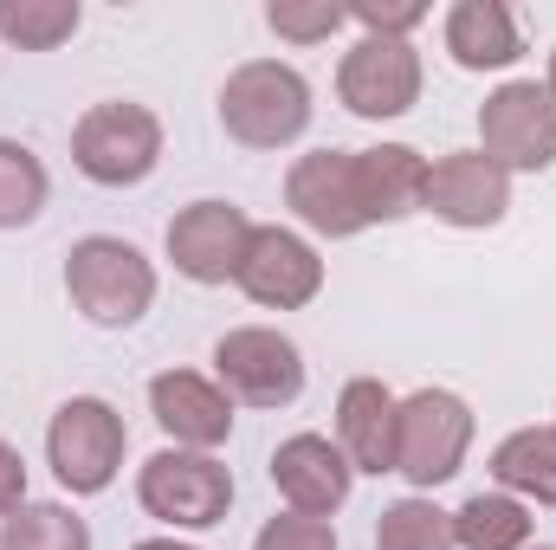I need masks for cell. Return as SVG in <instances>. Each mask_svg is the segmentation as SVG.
Masks as SVG:
<instances>
[{
	"mask_svg": "<svg viewBox=\"0 0 556 550\" xmlns=\"http://www.w3.org/2000/svg\"><path fill=\"white\" fill-rule=\"evenodd\" d=\"M337 98L350 117L363 124H389V117H408L420 104V52L415 39H356L337 65Z\"/></svg>",
	"mask_w": 556,
	"mask_h": 550,
	"instance_id": "9c48e42d",
	"label": "cell"
},
{
	"mask_svg": "<svg viewBox=\"0 0 556 550\" xmlns=\"http://www.w3.org/2000/svg\"><path fill=\"white\" fill-rule=\"evenodd\" d=\"M155 162H162V117L149 104L130 98L91 104L72 130V168L98 188H137L155 175Z\"/></svg>",
	"mask_w": 556,
	"mask_h": 550,
	"instance_id": "3957f363",
	"label": "cell"
},
{
	"mask_svg": "<svg viewBox=\"0 0 556 550\" xmlns=\"http://www.w3.org/2000/svg\"><path fill=\"white\" fill-rule=\"evenodd\" d=\"M343 7L369 39H408L427 20V0H343Z\"/></svg>",
	"mask_w": 556,
	"mask_h": 550,
	"instance_id": "4316f807",
	"label": "cell"
},
{
	"mask_svg": "<svg viewBox=\"0 0 556 550\" xmlns=\"http://www.w3.org/2000/svg\"><path fill=\"white\" fill-rule=\"evenodd\" d=\"M214 383L227 389V402L291 409L304 396V350L273 324H240L214 343Z\"/></svg>",
	"mask_w": 556,
	"mask_h": 550,
	"instance_id": "8992f818",
	"label": "cell"
},
{
	"mask_svg": "<svg viewBox=\"0 0 556 550\" xmlns=\"http://www.w3.org/2000/svg\"><path fill=\"white\" fill-rule=\"evenodd\" d=\"M85 26L78 0H0V39L20 52H52Z\"/></svg>",
	"mask_w": 556,
	"mask_h": 550,
	"instance_id": "7402d4cb",
	"label": "cell"
},
{
	"mask_svg": "<svg viewBox=\"0 0 556 550\" xmlns=\"http://www.w3.org/2000/svg\"><path fill=\"white\" fill-rule=\"evenodd\" d=\"M356 188H363V214L369 227H389V221H408L427 201V155L408 142H376V149H356Z\"/></svg>",
	"mask_w": 556,
	"mask_h": 550,
	"instance_id": "e0dca14e",
	"label": "cell"
},
{
	"mask_svg": "<svg viewBox=\"0 0 556 550\" xmlns=\"http://www.w3.org/2000/svg\"><path fill=\"white\" fill-rule=\"evenodd\" d=\"M376 550H459L453 545V512H440L433 499H395L376 518Z\"/></svg>",
	"mask_w": 556,
	"mask_h": 550,
	"instance_id": "cb8c5ba5",
	"label": "cell"
},
{
	"mask_svg": "<svg viewBox=\"0 0 556 550\" xmlns=\"http://www.w3.org/2000/svg\"><path fill=\"white\" fill-rule=\"evenodd\" d=\"M273 486L285 499V512H304V518H337L350 486H356V466L343 460L337 440L324 434H291L273 447Z\"/></svg>",
	"mask_w": 556,
	"mask_h": 550,
	"instance_id": "5bb4252c",
	"label": "cell"
},
{
	"mask_svg": "<svg viewBox=\"0 0 556 550\" xmlns=\"http://www.w3.org/2000/svg\"><path fill=\"white\" fill-rule=\"evenodd\" d=\"M130 550H194V545H181V538H142V545H130Z\"/></svg>",
	"mask_w": 556,
	"mask_h": 550,
	"instance_id": "f1b7e54d",
	"label": "cell"
},
{
	"mask_svg": "<svg viewBox=\"0 0 556 550\" xmlns=\"http://www.w3.org/2000/svg\"><path fill=\"white\" fill-rule=\"evenodd\" d=\"M162 247H168V266L188 278V285H233L247 247H253V221L233 201H188L168 221V240Z\"/></svg>",
	"mask_w": 556,
	"mask_h": 550,
	"instance_id": "30bf717a",
	"label": "cell"
},
{
	"mask_svg": "<svg viewBox=\"0 0 556 550\" xmlns=\"http://www.w3.org/2000/svg\"><path fill=\"white\" fill-rule=\"evenodd\" d=\"M46 195H52L46 162L26 142L0 137V227H33L46 214Z\"/></svg>",
	"mask_w": 556,
	"mask_h": 550,
	"instance_id": "603a6c76",
	"label": "cell"
},
{
	"mask_svg": "<svg viewBox=\"0 0 556 550\" xmlns=\"http://www.w3.org/2000/svg\"><path fill=\"white\" fill-rule=\"evenodd\" d=\"M285 208L324 240H356L369 227L363 188H356V149H311V155H298L291 175H285Z\"/></svg>",
	"mask_w": 556,
	"mask_h": 550,
	"instance_id": "8fae6325",
	"label": "cell"
},
{
	"mask_svg": "<svg viewBox=\"0 0 556 550\" xmlns=\"http://www.w3.org/2000/svg\"><path fill=\"white\" fill-rule=\"evenodd\" d=\"M395 427H402V396L376 376H350L337 396V447L356 473H395Z\"/></svg>",
	"mask_w": 556,
	"mask_h": 550,
	"instance_id": "2e32d148",
	"label": "cell"
},
{
	"mask_svg": "<svg viewBox=\"0 0 556 550\" xmlns=\"http://www.w3.org/2000/svg\"><path fill=\"white\" fill-rule=\"evenodd\" d=\"M124 414L111 409L104 396H72L59 402L52 427H46V466L52 479L72 492V499H91V492H111L117 466H124Z\"/></svg>",
	"mask_w": 556,
	"mask_h": 550,
	"instance_id": "277c9868",
	"label": "cell"
},
{
	"mask_svg": "<svg viewBox=\"0 0 556 550\" xmlns=\"http://www.w3.org/2000/svg\"><path fill=\"white\" fill-rule=\"evenodd\" d=\"M446 52L466 72H505L525 52V33L505 0H453L446 7Z\"/></svg>",
	"mask_w": 556,
	"mask_h": 550,
	"instance_id": "ac0fdd59",
	"label": "cell"
},
{
	"mask_svg": "<svg viewBox=\"0 0 556 550\" xmlns=\"http://www.w3.org/2000/svg\"><path fill=\"white\" fill-rule=\"evenodd\" d=\"M137 499L149 518L175 525V532H214L233 505V473L214 453H188V447H162L149 453L137 473Z\"/></svg>",
	"mask_w": 556,
	"mask_h": 550,
	"instance_id": "5b68a950",
	"label": "cell"
},
{
	"mask_svg": "<svg viewBox=\"0 0 556 550\" xmlns=\"http://www.w3.org/2000/svg\"><path fill=\"white\" fill-rule=\"evenodd\" d=\"M479 155L505 175H544L556 162V98L538 78H511L479 104Z\"/></svg>",
	"mask_w": 556,
	"mask_h": 550,
	"instance_id": "ba28073f",
	"label": "cell"
},
{
	"mask_svg": "<svg viewBox=\"0 0 556 550\" xmlns=\"http://www.w3.org/2000/svg\"><path fill=\"white\" fill-rule=\"evenodd\" d=\"M220 130L240 149H285L311 130V85L285 59H247L220 85Z\"/></svg>",
	"mask_w": 556,
	"mask_h": 550,
	"instance_id": "6da1fadb",
	"label": "cell"
},
{
	"mask_svg": "<svg viewBox=\"0 0 556 550\" xmlns=\"http://www.w3.org/2000/svg\"><path fill=\"white\" fill-rule=\"evenodd\" d=\"M253 550H337V525L330 518H304V512H278L260 525Z\"/></svg>",
	"mask_w": 556,
	"mask_h": 550,
	"instance_id": "484cf974",
	"label": "cell"
},
{
	"mask_svg": "<svg viewBox=\"0 0 556 550\" xmlns=\"http://www.w3.org/2000/svg\"><path fill=\"white\" fill-rule=\"evenodd\" d=\"M0 550H91V525L59 499H26L0 518Z\"/></svg>",
	"mask_w": 556,
	"mask_h": 550,
	"instance_id": "44dd1931",
	"label": "cell"
},
{
	"mask_svg": "<svg viewBox=\"0 0 556 550\" xmlns=\"http://www.w3.org/2000/svg\"><path fill=\"white\" fill-rule=\"evenodd\" d=\"M492 479L518 505H556V421L551 427H518L492 447Z\"/></svg>",
	"mask_w": 556,
	"mask_h": 550,
	"instance_id": "d6986e66",
	"label": "cell"
},
{
	"mask_svg": "<svg viewBox=\"0 0 556 550\" xmlns=\"http://www.w3.org/2000/svg\"><path fill=\"white\" fill-rule=\"evenodd\" d=\"M65 291L85 311V324L98 330H124L155 304V266L142 260L130 240L117 234H91L65 253Z\"/></svg>",
	"mask_w": 556,
	"mask_h": 550,
	"instance_id": "7a4b0ae2",
	"label": "cell"
},
{
	"mask_svg": "<svg viewBox=\"0 0 556 550\" xmlns=\"http://www.w3.org/2000/svg\"><path fill=\"white\" fill-rule=\"evenodd\" d=\"M453 545L459 550H531V505L511 492H472L453 512Z\"/></svg>",
	"mask_w": 556,
	"mask_h": 550,
	"instance_id": "ffe728a7",
	"label": "cell"
},
{
	"mask_svg": "<svg viewBox=\"0 0 556 550\" xmlns=\"http://www.w3.org/2000/svg\"><path fill=\"white\" fill-rule=\"evenodd\" d=\"M544 91H551V98H556V52H551V78H544Z\"/></svg>",
	"mask_w": 556,
	"mask_h": 550,
	"instance_id": "f546056e",
	"label": "cell"
},
{
	"mask_svg": "<svg viewBox=\"0 0 556 550\" xmlns=\"http://www.w3.org/2000/svg\"><path fill=\"white\" fill-rule=\"evenodd\" d=\"M531 550H556V545H531Z\"/></svg>",
	"mask_w": 556,
	"mask_h": 550,
	"instance_id": "4dcf8cb0",
	"label": "cell"
},
{
	"mask_svg": "<svg viewBox=\"0 0 556 550\" xmlns=\"http://www.w3.org/2000/svg\"><path fill=\"white\" fill-rule=\"evenodd\" d=\"M149 414L155 427L168 434V447H188V453H214L227 447L233 434V402L214 376H194V370H162L149 383Z\"/></svg>",
	"mask_w": 556,
	"mask_h": 550,
	"instance_id": "9a60e30c",
	"label": "cell"
},
{
	"mask_svg": "<svg viewBox=\"0 0 556 550\" xmlns=\"http://www.w3.org/2000/svg\"><path fill=\"white\" fill-rule=\"evenodd\" d=\"M20 505H26V460H20V447L0 440V518H13Z\"/></svg>",
	"mask_w": 556,
	"mask_h": 550,
	"instance_id": "83f0119b",
	"label": "cell"
},
{
	"mask_svg": "<svg viewBox=\"0 0 556 550\" xmlns=\"http://www.w3.org/2000/svg\"><path fill=\"white\" fill-rule=\"evenodd\" d=\"M253 304L266 311H304L317 291H324V260L304 234L291 227H253V247L240 260V278H233Z\"/></svg>",
	"mask_w": 556,
	"mask_h": 550,
	"instance_id": "4fadbf2b",
	"label": "cell"
},
{
	"mask_svg": "<svg viewBox=\"0 0 556 550\" xmlns=\"http://www.w3.org/2000/svg\"><path fill=\"white\" fill-rule=\"evenodd\" d=\"M466 453H472V409L453 389L402 396V427H395V473L402 479L433 492L466 466Z\"/></svg>",
	"mask_w": 556,
	"mask_h": 550,
	"instance_id": "52a82bcc",
	"label": "cell"
},
{
	"mask_svg": "<svg viewBox=\"0 0 556 550\" xmlns=\"http://www.w3.org/2000/svg\"><path fill=\"white\" fill-rule=\"evenodd\" d=\"M343 20H350L343 0H273L266 7V26L278 39H291V46H317V39L343 33Z\"/></svg>",
	"mask_w": 556,
	"mask_h": 550,
	"instance_id": "d4e9b609",
	"label": "cell"
},
{
	"mask_svg": "<svg viewBox=\"0 0 556 550\" xmlns=\"http://www.w3.org/2000/svg\"><path fill=\"white\" fill-rule=\"evenodd\" d=\"M420 208L446 227H498L511 214V175L479 149H453V155L427 162V201Z\"/></svg>",
	"mask_w": 556,
	"mask_h": 550,
	"instance_id": "7c38bea8",
	"label": "cell"
}]
</instances>
